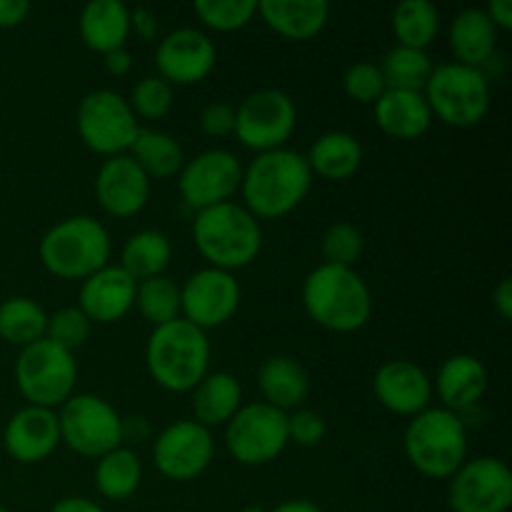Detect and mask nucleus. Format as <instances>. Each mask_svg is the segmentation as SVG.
<instances>
[{"label": "nucleus", "instance_id": "nucleus-1", "mask_svg": "<svg viewBox=\"0 0 512 512\" xmlns=\"http://www.w3.org/2000/svg\"><path fill=\"white\" fill-rule=\"evenodd\" d=\"M313 188V173L303 153L290 148L260 153L243 168V208L258 220H280L293 213Z\"/></svg>", "mask_w": 512, "mask_h": 512}, {"label": "nucleus", "instance_id": "nucleus-2", "mask_svg": "<svg viewBox=\"0 0 512 512\" xmlns=\"http://www.w3.org/2000/svg\"><path fill=\"white\" fill-rule=\"evenodd\" d=\"M300 300L315 325L330 333H358L373 318V290L355 268L320 263L303 280Z\"/></svg>", "mask_w": 512, "mask_h": 512}, {"label": "nucleus", "instance_id": "nucleus-3", "mask_svg": "<svg viewBox=\"0 0 512 512\" xmlns=\"http://www.w3.org/2000/svg\"><path fill=\"white\" fill-rule=\"evenodd\" d=\"M210 348L208 333L178 318L153 328L145 343V368L158 388L168 393L185 395L193 393L195 385L210 373Z\"/></svg>", "mask_w": 512, "mask_h": 512}, {"label": "nucleus", "instance_id": "nucleus-4", "mask_svg": "<svg viewBox=\"0 0 512 512\" xmlns=\"http://www.w3.org/2000/svg\"><path fill=\"white\" fill-rule=\"evenodd\" d=\"M193 243L208 260V268L235 273L258 260L263 250V228L240 203H223L195 213Z\"/></svg>", "mask_w": 512, "mask_h": 512}, {"label": "nucleus", "instance_id": "nucleus-5", "mask_svg": "<svg viewBox=\"0 0 512 512\" xmlns=\"http://www.w3.org/2000/svg\"><path fill=\"white\" fill-rule=\"evenodd\" d=\"M113 240L108 228L90 215H70L45 230L38 258L50 275L60 280L90 278L110 263Z\"/></svg>", "mask_w": 512, "mask_h": 512}, {"label": "nucleus", "instance_id": "nucleus-6", "mask_svg": "<svg viewBox=\"0 0 512 512\" xmlns=\"http://www.w3.org/2000/svg\"><path fill=\"white\" fill-rule=\"evenodd\" d=\"M408 463L423 478L450 480L468 460V425L458 413L430 405L410 418L403 435Z\"/></svg>", "mask_w": 512, "mask_h": 512}, {"label": "nucleus", "instance_id": "nucleus-7", "mask_svg": "<svg viewBox=\"0 0 512 512\" xmlns=\"http://www.w3.org/2000/svg\"><path fill=\"white\" fill-rule=\"evenodd\" d=\"M433 118L450 128L468 130L483 123L493 105V88L485 70L460 63H440L433 68L423 90Z\"/></svg>", "mask_w": 512, "mask_h": 512}, {"label": "nucleus", "instance_id": "nucleus-8", "mask_svg": "<svg viewBox=\"0 0 512 512\" xmlns=\"http://www.w3.org/2000/svg\"><path fill=\"white\" fill-rule=\"evenodd\" d=\"M15 385L28 405L58 410L75 395L78 385V363L75 355L50 343L48 338L20 348L15 360Z\"/></svg>", "mask_w": 512, "mask_h": 512}, {"label": "nucleus", "instance_id": "nucleus-9", "mask_svg": "<svg viewBox=\"0 0 512 512\" xmlns=\"http://www.w3.org/2000/svg\"><path fill=\"white\" fill-rule=\"evenodd\" d=\"M60 445L80 458L98 460L123 445V415L105 398L75 393L58 408Z\"/></svg>", "mask_w": 512, "mask_h": 512}, {"label": "nucleus", "instance_id": "nucleus-10", "mask_svg": "<svg viewBox=\"0 0 512 512\" xmlns=\"http://www.w3.org/2000/svg\"><path fill=\"white\" fill-rule=\"evenodd\" d=\"M75 128L85 148L103 158H115L130 153L140 133V120L123 95L110 88H98L80 98Z\"/></svg>", "mask_w": 512, "mask_h": 512}, {"label": "nucleus", "instance_id": "nucleus-11", "mask_svg": "<svg viewBox=\"0 0 512 512\" xmlns=\"http://www.w3.org/2000/svg\"><path fill=\"white\" fill-rule=\"evenodd\" d=\"M288 445V413L270 408L263 400L243 403L225 425V450L245 468L273 463Z\"/></svg>", "mask_w": 512, "mask_h": 512}, {"label": "nucleus", "instance_id": "nucleus-12", "mask_svg": "<svg viewBox=\"0 0 512 512\" xmlns=\"http://www.w3.org/2000/svg\"><path fill=\"white\" fill-rule=\"evenodd\" d=\"M295 125V100L280 88L255 90L235 108V138L255 155L285 148L293 138Z\"/></svg>", "mask_w": 512, "mask_h": 512}, {"label": "nucleus", "instance_id": "nucleus-13", "mask_svg": "<svg viewBox=\"0 0 512 512\" xmlns=\"http://www.w3.org/2000/svg\"><path fill=\"white\" fill-rule=\"evenodd\" d=\"M243 180V163L233 150L210 148L185 160L178 173V190L183 203L190 210L200 213L213 205L230 203L235 193H240Z\"/></svg>", "mask_w": 512, "mask_h": 512}, {"label": "nucleus", "instance_id": "nucleus-14", "mask_svg": "<svg viewBox=\"0 0 512 512\" xmlns=\"http://www.w3.org/2000/svg\"><path fill=\"white\" fill-rule=\"evenodd\" d=\"M215 460V440L205 425L175 420L153 440V463L163 478L173 483H190L200 478Z\"/></svg>", "mask_w": 512, "mask_h": 512}, {"label": "nucleus", "instance_id": "nucleus-15", "mask_svg": "<svg viewBox=\"0 0 512 512\" xmlns=\"http://www.w3.org/2000/svg\"><path fill=\"white\" fill-rule=\"evenodd\" d=\"M240 300L243 290L235 273L200 268L180 285V318L208 333L235 318Z\"/></svg>", "mask_w": 512, "mask_h": 512}, {"label": "nucleus", "instance_id": "nucleus-16", "mask_svg": "<svg viewBox=\"0 0 512 512\" xmlns=\"http://www.w3.org/2000/svg\"><path fill=\"white\" fill-rule=\"evenodd\" d=\"M453 512H508L512 505V473L500 458H468L448 480Z\"/></svg>", "mask_w": 512, "mask_h": 512}, {"label": "nucleus", "instance_id": "nucleus-17", "mask_svg": "<svg viewBox=\"0 0 512 512\" xmlns=\"http://www.w3.org/2000/svg\"><path fill=\"white\" fill-rule=\"evenodd\" d=\"M218 50L208 33L198 28H175L158 40L155 68L168 85H198L213 73Z\"/></svg>", "mask_w": 512, "mask_h": 512}, {"label": "nucleus", "instance_id": "nucleus-18", "mask_svg": "<svg viewBox=\"0 0 512 512\" xmlns=\"http://www.w3.org/2000/svg\"><path fill=\"white\" fill-rule=\"evenodd\" d=\"M95 200L108 218L128 220L145 210L150 200L153 180L143 173L138 163L125 155L105 158L95 175Z\"/></svg>", "mask_w": 512, "mask_h": 512}, {"label": "nucleus", "instance_id": "nucleus-19", "mask_svg": "<svg viewBox=\"0 0 512 512\" xmlns=\"http://www.w3.org/2000/svg\"><path fill=\"white\" fill-rule=\"evenodd\" d=\"M373 393L388 413L415 418L433 405V378L413 360H388L375 373Z\"/></svg>", "mask_w": 512, "mask_h": 512}, {"label": "nucleus", "instance_id": "nucleus-20", "mask_svg": "<svg viewBox=\"0 0 512 512\" xmlns=\"http://www.w3.org/2000/svg\"><path fill=\"white\" fill-rule=\"evenodd\" d=\"M3 448L15 463L35 465L60 448L58 410L25 405L10 415L3 428Z\"/></svg>", "mask_w": 512, "mask_h": 512}, {"label": "nucleus", "instance_id": "nucleus-21", "mask_svg": "<svg viewBox=\"0 0 512 512\" xmlns=\"http://www.w3.org/2000/svg\"><path fill=\"white\" fill-rule=\"evenodd\" d=\"M138 283L120 265H105L80 283L78 308L93 325L120 323L135 308Z\"/></svg>", "mask_w": 512, "mask_h": 512}, {"label": "nucleus", "instance_id": "nucleus-22", "mask_svg": "<svg viewBox=\"0 0 512 512\" xmlns=\"http://www.w3.org/2000/svg\"><path fill=\"white\" fill-rule=\"evenodd\" d=\"M490 388L488 368L480 358L470 353L450 355L438 368L433 380V395L440 400V408L450 413H470L480 405Z\"/></svg>", "mask_w": 512, "mask_h": 512}, {"label": "nucleus", "instance_id": "nucleus-23", "mask_svg": "<svg viewBox=\"0 0 512 512\" xmlns=\"http://www.w3.org/2000/svg\"><path fill=\"white\" fill-rule=\"evenodd\" d=\"M258 390L263 403L280 413H293L303 408L313 390L308 368L293 355H270L258 368Z\"/></svg>", "mask_w": 512, "mask_h": 512}, {"label": "nucleus", "instance_id": "nucleus-24", "mask_svg": "<svg viewBox=\"0 0 512 512\" xmlns=\"http://www.w3.org/2000/svg\"><path fill=\"white\" fill-rule=\"evenodd\" d=\"M258 15L280 38L305 43L318 38L330 20V5L325 0H263Z\"/></svg>", "mask_w": 512, "mask_h": 512}, {"label": "nucleus", "instance_id": "nucleus-25", "mask_svg": "<svg viewBox=\"0 0 512 512\" xmlns=\"http://www.w3.org/2000/svg\"><path fill=\"white\" fill-rule=\"evenodd\" d=\"M373 113L378 128L393 140H418L433 125L428 100L415 90H385Z\"/></svg>", "mask_w": 512, "mask_h": 512}, {"label": "nucleus", "instance_id": "nucleus-26", "mask_svg": "<svg viewBox=\"0 0 512 512\" xmlns=\"http://www.w3.org/2000/svg\"><path fill=\"white\" fill-rule=\"evenodd\" d=\"M498 35V28L483 8L460 10L448 30V43L455 55V63L485 70V65L495 60Z\"/></svg>", "mask_w": 512, "mask_h": 512}, {"label": "nucleus", "instance_id": "nucleus-27", "mask_svg": "<svg viewBox=\"0 0 512 512\" xmlns=\"http://www.w3.org/2000/svg\"><path fill=\"white\" fill-rule=\"evenodd\" d=\"M80 40L88 50L108 55L130 38V8L123 0H93L80 10Z\"/></svg>", "mask_w": 512, "mask_h": 512}, {"label": "nucleus", "instance_id": "nucleus-28", "mask_svg": "<svg viewBox=\"0 0 512 512\" xmlns=\"http://www.w3.org/2000/svg\"><path fill=\"white\" fill-rule=\"evenodd\" d=\"M193 420L208 430L228 425L230 418L243 408V385L233 373L210 370L193 393Z\"/></svg>", "mask_w": 512, "mask_h": 512}, {"label": "nucleus", "instance_id": "nucleus-29", "mask_svg": "<svg viewBox=\"0 0 512 512\" xmlns=\"http://www.w3.org/2000/svg\"><path fill=\"white\" fill-rule=\"evenodd\" d=\"M363 158V143L353 133H345V130L323 133L310 145L308 155H305L310 173L318 175V178L333 180V183H343V180L353 178L360 165H363Z\"/></svg>", "mask_w": 512, "mask_h": 512}, {"label": "nucleus", "instance_id": "nucleus-30", "mask_svg": "<svg viewBox=\"0 0 512 512\" xmlns=\"http://www.w3.org/2000/svg\"><path fill=\"white\" fill-rule=\"evenodd\" d=\"M173 263V243L160 230H138L125 240L123 250H120V268L140 283V280L158 278L165 275V270Z\"/></svg>", "mask_w": 512, "mask_h": 512}, {"label": "nucleus", "instance_id": "nucleus-31", "mask_svg": "<svg viewBox=\"0 0 512 512\" xmlns=\"http://www.w3.org/2000/svg\"><path fill=\"white\" fill-rule=\"evenodd\" d=\"M128 155L143 168V173L150 180L178 178L185 160H188L178 138H173L170 133H163V130L150 128H140L138 138H135Z\"/></svg>", "mask_w": 512, "mask_h": 512}, {"label": "nucleus", "instance_id": "nucleus-32", "mask_svg": "<svg viewBox=\"0 0 512 512\" xmlns=\"http://www.w3.org/2000/svg\"><path fill=\"white\" fill-rule=\"evenodd\" d=\"M95 488L105 500L123 503L138 493L143 483V463L138 453L130 448H115L108 455L95 460Z\"/></svg>", "mask_w": 512, "mask_h": 512}, {"label": "nucleus", "instance_id": "nucleus-33", "mask_svg": "<svg viewBox=\"0 0 512 512\" xmlns=\"http://www.w3.org/2000/svg\"><path fill=\"white\" fill-rule=\"evenodd\" d=\"M48 330V313L43 305L25 295L5 298L0 303V340L8 345H33L45 338Z\"/></svg>", "mask_w": 512, "mask_h": 512}, {"label": "nucleus", "instance_id": "nucleus-34", "mask_svg": "<svg viewBox=\"0 0 512 512\" xmlns=\"http://www.w3.org/2000/svg\"><path fill=\"white\" fill-rule=\"evenodd\" d=\"M390 25L398 45L428 50L440 33V10L428 0H405L395 5Z\"/></svg>", "mask_w": 512, "mask_h": 512}, {"label": "nucleus", "instance_id": "nucleus-35", "mask_svg": "<svg viewBox=\"0 0 512 512\" xmlns=\"http://www.w3.org/2000/svg\"><path fill=\"white\" fill-rule=\"evenodd\" d=\"M433 68L435 63L428 50L403 48V45L390 48L380 63V73H383L388 90H415V93H423Z\"/></svg>", "mask_w": 512, "mask_h": 512}, {"label": "nucleus", "instance_id": "nucleus-36", "mask_svg": "<svg viewBox=\"0 0 512 512\" xmlns=\"http://www.w3.org/2000/svg\"><path fill=\"white\" fill-rule=\"evenodd\" d=\"M135 310L153 328L173 323L180 318V285L168 275L140 280L135 290Z\"/></svg>", "mask_w": 512, "mask_h": 512}, {"label": "nucleus", "instance_id": "nucleus-37", "mask_svg": "<svg viewBox=\"0 0 512 512\" xmlns=\"http://www.w3.org/2000/svg\"><path fill=\"white\" fill-rule=\"evenodd\" d=\"M195 15L208 30L235 33L258 15V3L255 0H198Z\"/></svg>", "mask_w": 512, "mask_h": 512}, {"label": "nucleus", "instance_id": "nucleus-38", "mask_svg": "<svg viewBox=\"0 0 512 512\" xmlns=\"http://www.w3.org/2000/svg\"><path fill=\"white\" fill-rule=\"evenodd\" d=\"M125 100L138 120H160L173 110L175 88L165 83L160 75H145L133 85Z\"/></svg>", "mask_w": 512, "mask_h": 512}, {"label": "nucleus", "instance_id": "nucleus-39", "mask_svg": "<svg viewBox=\"0 0 512 512\" xmlns=\"http://www.w3.org/2000/svg\"><path fill=\"white\" fill-rule=\"evenodd\" d=\"M363 250L365 238L353 223H333L323 233V243H320L323 263L338 265V268H355V263L363 258Z\"/></svg>", "mask_w": 512, "mask_h": 512}, {"label": "nucleus", "instance_id": "nucleus-40", "mask_svg": "<svg viewBox=\"0 0 512 512\" xmlns=\"http://www.w3.org/2000/svg\"><path fill=\"white\" fill-rule=\"evenodd\" d=\"M90 333H93V323L85 318V313L78 305H68V308H60L53 315H48L45 338L50 343L60 345L63 350H68V353L75 355V350L83 348L88 343Z\"/></svg>", "mask_w": 512, "mask_h": 512}, {"label": "nucleus", "instance_id": "nucleus-41", "mask_svg": "<svg viewBox=\"0 0 512 512\" xmlns=\"http://www.w3.org/2000/svg\"><path fill=\"white\" fill-rule=\"evenodd\" d=\"M388 90L385 85L383 73H380L378 63H370V60H360L353 63L343 75V93L350 100L360 105H375L380 100V95Z\"/></svg>", "mask_w": 512, "mask_h": 512}, {"label": "nucleus", "instance_id": "nucleus-42", "mask_svg": "<svg viewBox=\"0 0 512 512\" xmlns=\"http://www.w3.org/2000/svg\"><path fill=\"white\" fill-rule=\"evenodd\" d=\"M328 435V423L318 410L298 408L288 413V440L298 448H318Z\"/></svg>", "mask_w": 512, "mask_h": 512}, {"label": "nucleus", "instance_id": "nucleus-43", "mask_svg": "<svg viewBox=\"0 0 512 512\" xmlns=\"http://www.w3.org/2000/svg\"><path fill=\"white\" fill-rule=\"evenodd\" d=\"M200 130L208 138L235 135V108L230 103H208L200 113Z\"/></svg>", "mask_w": 512, "mask_h": 512}, {"label": "nucleus", "instance_id": "nucleus-44", "mask_svg": "<svg viewBox=\"0 0 512 512\" xmlns=\"http://www.w3.org/2000/svg\"><path fill=\"white\" fill-rule=\"evenodd\" d=\"M130 33L138 35L140 40H148V43L158 40L160 20L158 15H155V10L143 8V5L130 10Z\"/></svg>", "mask_w": 512, "mask_h": 512}, {"label": "nucleus", "instance_id": "nucleus-45", "mask_svg": "<svg viewBox=\"0 0 512 512\" xmlns=\"http://www.w3.org/2000/svg\"><path fill=\"white\" fill-rule=\"evenodd\" d=\"M28 0H0V30L18 28L30 15Z\"/></svg>", "mask_w": 512, "mask_h": 512}, {"label": "nucleus", "instance_id": "nucleus-46", "mask_svg": "<svg viewBox=\"0 0 512 512\" xmlns=\"http://www.w3.org/2000/svg\"><path fill=\"white\" fill-rule=\"evenodd\" d=\"M103 65L110 75L123 78V75H128L133 70V55H130L128 48H118L113 53L103 55Z\"/></svg>", "mask_w": 512, "mask_h": 512}, {"label": "nucleus", "instance_id": "nucleus-47", "mask_svg": "<svg viewBox=\"0 0 512 512\" xmlns=\"http://www.w3.org/2000/svg\"><path fill=\"white\" fill-rule=\"evenodd\" d=\"M48 512H105V508L83 495H70V498H60Z\"/></svg>", "mask_w": 512, "mask_h": 512}, {"label": "nucleus", "instance_id": "nucleus-48", "mask_svg": "<svg viewBox=\"0 0 512 512\" xmlns=\"http://www.w3.org/2000/svg\"><path fill=\"white\" fill-rule=\"evenodd\" d=\"M485 13H488V18L493 20V25L500 30H512V3L510 0H490L488 5H485Z\"/></svg>", "mask_w": 512, "mask_h": 512}, {"label": "nucleus", "instance_id": "nucleus-49", "mask_svg": "<svg viewBox=\"0 0 512 512\" xmlns=\"http://www.w3.org/2000/svg\"><path fill=\"white\" fill-rule=\"evenodd\" d=\"M493 308L503 320L512 318V280L503 278L493 290Z\"/></svg>", "mask_w": 512, "mask_h": 512}, {"label": "nucleus", "instance_id": "nucleus-50", "mask_svg": "<svg viewBox=\"0 0 512 512\" xmlns=\"http://www.w3.org/2000/svg\"><path fill=\"white\" fill-rule=\"evenodd\" d=\"M150 438V423L143 415H133V418H123V443H143Z\"/></svg>", "mask_w": 512, "mask_h": 512}, {"label": "nucleus", "instance_id": "nucleus-51", "mask_svg": "<svg viewBox=\"0 0 512 512\" xmlns=\"http://www.w3.org/2000/svg\"><path fill=\"white\" fill-rule=\"evenodd\" d=\"M268 512H323V510H320V505H315L313 500L293 498V500H283V503H278Z\"/></svg>", "mask_w": 512, "mask_h": 512}, {"label": "nucleus", "instance_id": "nucleus-52", "mask_svg": "<svg viewBox=\"0 0 512 512\" xmlns=\"http://www.w3.org/2000/svg\"><path fill=\"white\" fill-rule=\"evenodd\" d=\"M240 512H268V510L260 508V505H248V508H243Z\"/></svg>", "mask_w": 512, "mask_h": 512}, {"label": "nucleus", "instance_id": "nucleus-53", "mask_svg": "<svg viewBox=\"0 0 512 512\" xmlns=\"http://www.w3.org/2000/svg\"><path fill=\"white\" fill-rule=\"evenodd\" d=\"M0 512H10L8 508H5V505H0Z\"/></svg>", "mask_w": 512, "mask_h": 512}]
</instances>
